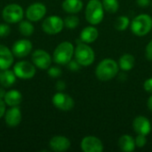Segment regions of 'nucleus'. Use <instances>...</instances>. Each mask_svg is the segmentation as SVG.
I'll list each match as a JSON object with an SVG mask.
<instances>
[{
    "label": "nucleus",
    "instance_id": "nucleus-1",
    "mask_svg": "<svg viewBox=\"0 0 152 152\" xmlns=\"http://www.w3.org/2000/svg\"><path fill=\"white\" fill-rule=\"evenodd\" d=\"M119 66L112 59H104L96 67L95 75L101 81H109L115 77L118 72Z\"/></svg>",
    "mask_w": 152,
    "mask_h": 152
},
{
    "label": "nucleus",
    "instance_id": "nucleus-2",
    "mask_svg": "<svg viewBox=\"0 0 152 152\" xmlns=\"http://www.w3.org/2000/svg\"><path fill=\"white\" fill-rule=\"evenodd\" d=\"M104 15V8L100 0H90L86 9V19L92 25L102 22Z\"/></svg>",
    "mask_w": 152,
    "mask_h": 152
},
{
    "label": "nucleus",
    "instance_id": "nucleus-3",
    "mask_svg": "<svg viewBox=\"0 0 152 152\" xmlns=\"http://www.w3.org/2000/svg\"><path fill=\"white\" fill-rule=\"evenodd\" d=\"M74 54V46L70 42H62L54 50L53 60L55 63L60 65L68 64Z\"/></svg>",
    "mask_w": 152,
    "mask_h": 152
},
{
    "label": "nucleus",
    "instance_id": "nucleus-4",
    "mask_svg": "<svg viewBox=\"0 0 152 152\" xmlns=\"http://www.w3.org/2000/svg\"><path fill=\"white\" fill-rule=\"evenodd\" d=\"M151 28L152 18L149 14H140L134 17L131 22V30L138 37H143L147 35Z\"/></svg>",
    "mask_w": 152,
    "mask_h": 152
},
{
    "label": "nucleus",
    "instance_id": "nucleus-5",
    "mask_svg": "<svg viewBox=\"0 0 152 152\" xmlns=\"http://www.w3.org/2000/svg\"><path fill=\"white\" fill-rule=\"evenodd\" d=\"M75 59L81 66H89L94 61V50L86 44H79L74 51Z\"/></svg>",
    "mask_w": 152,
    "mask_h": 152
},
{
    "label": "nucleus",
    "instance_id": "nucleus-6",
    "mask_svg": "<svg viewBox=\"0 0 152 152\" xmlns=\"http://www.w3.org/2000/svg\"><path fill=\"white\" fill-rule=\"evenodd\" d=\"M2 16L7 23H17L23 18V9L17 4H11L4 8Z\"/></svg>",
    "mask_w": 152,
    "mask_h": 152
},
{
    "label": "nucleus",
    "instance_id": "nucleus-7",
    "mask_svg": "<svg viewBox=\"0 0 152 152\" xmlns=\"http://www.w3.org/2000/svg\"><path fill=\"white\" fill-rule=\"evenodd\" d=\"M64 27V20L56 15H52L45 18L42 23L43 30L49 35H55L60 33Z\"/></svg>",
    "mask_w": 152,
    "mask_h": 152
},
{
    "label": "nucleus",
    "instance_id": "nucleus-8",
    "mask_svg": "<svg viewBox=\"0 0 152 152\" xmlns=\"http://www.w3.org/2000/svg\"><path fill=\"white\" fill-rule=\"evenodd\" d=\"M13 72L17 77L22 79L32 78L36 74V68L33 64L26 61L17 62L13 67Z\"/></svg>",
    "mask_w": 152,
    "mask_h": 152
},
{
    "label": "nucleus",
    "instance_id": "nucleus-9",
    "mask_svg": "<svg viewBox=\"0 0 152 152\" xmlns=\"http://www.w3.org/2000/svg\"><path fill=\"white\" fill-rule=\"evenodd\" d=\"M53 104L54 107L59 109L60 110L69 111L73 109L75 102L74 100L67 94L63 93H57L53 97Z\"/></svg>",
    "mask_w": 152,
    "mask_h": 152
},
{
    "label": "nucleus",
    "instance_id": "nucleus-10",
    "mask_svg": "<svg viewBox=\"0 0 152 152\" xmlns=\"http://www.w3.org/2000/svg\"><path fill=\"white\" fill-rule=\"evenodd\" d=\"M31 59L34 65L41 69H47L52 63V58L50 54L46 51L41 49L33 52Z\"/></svg>",
    "mask_w": 152,
    "mask_h": 152
},
{
    "label": "nucleus",
    "instance_id": "nucleus-11",
    "mask_svg": "<svg viewBox=\"0 0 152 152\" xmlns=\"http://www.w3.org/2000/svg\"><path fill=\"white\" fill-rule=\"evenodd\" d=\"M46 13V7L42 3H34L26 10V17L30 21L40 20Z\"/></svg>",
    "mask_w": 152,
    "mask_h": 152
},
{
    "label": "nucleus",
    "instance_id": "nucleus-12",
    "mask_svg": "<svg viewBox=\"0 0 152 152\" xmlns=\"http://www.w3.org/2000/svg\"><path fill=\"white\" fill-rule=\"evenodd\" d=\"M81 149L85 152H102L103 151V144L95 136H86L81 142Z\"/></svg>",
    "mask_w": 152,
    "mask_h": 152
},
{
    "label": "nucleus",
    "instance_id": "nucleus-13",
    "mask_svg": "<svg viewBox=\"0 0 152 152\" xmlns=\"http://www.w3.org/2000/svg\"><path fill=\"white\" fill-rule=\"evenodd\" d=\"M32 50V43L28 39H20L16 41L12 47V52L13 55L18 58H23L29 54Z\"/></svg>",
    "mask_w": 152,
    "mask_h": 152
},
{
    "label": "nucleus",
    "instance_id": "nucleus-14",
    "mask_svg": "<svg viewBox=\"0 0 152 152\" xmlns=\"http://www.w3.org/2000/svg\"><path fill=\"white\" fill-rule=\"evenodd\" d=\"M133 127L138 134L148 135L151 131V125L150 120L143 116H138L134 118L133 122Z\"/></svg>",
    "mask_w": 152,
    "mask_h": 152
},
{
    "label": "nucleus",
    "instance_id": "nucleus-15",
    "mask_svg": "<svg viewBox=\"0 0 152 152\" xmlns=\"http://www.w3.org/2000/svg\"><path fill=\"white\" fill-rule=\"evenodd\" d=\"M4 120L5 123L11 126H17L21 121V112L18 106H12L4 113Z\"/></svg>",
    "mask_w": 152,
    "mask_h": 152
},
{
    "label": "nucleus",
    "instance_id": "nucleus-16",
    "mask_svg": "<svg viewBox=\"0 0 152 152\" xmlns=\"http://www.w3.org/2000/svg\"><path fill=\"white\" fill-rule=\"evenodd\" d=\"M49 146L52 151L56 152L66 151L70 147V142L69 140L61 135H57L53 137L49 142Z\"/></svg>",
    "mask_w": 152,
    "mask_h": 152
},
{
    "label": "nucleus",
    "instance_id": "nucleus-17",
    "mask_svg": "<svg viewBox=\"0 0 152 152\" xmlns=\"http://www.w3.org/2000/svg\"><path fill=\"white\" fill-rule=\"evenodd\" d=\"M13 63L12 52L4 45H0V69H7Z\"/></svg>",
    "mask_w": 152,
    "mask_h": 152
},
{
    "label": "nucleus",
    "instance_id": "nucleus-18",
    "mask_svg": "<svg viewBox=\"0 0 152 152\" xmlns=\"http://www.w3.org/2000/svg\"><path fill=\"white\" fill-rule=\"evenodd\" d=\"M16 81V75L13 71L0 69V85L3 87H11Z\"/></svg>",
    "mask_w": 152,
    "mask_h": 152
},
{
    "label": "nucleus",
    "instance_id": "nucleus-19",
    "mask_svg": "<svg viewBox=\"0 0 152 152\" xmlns=\"http://www.w3.org/2000/svg\"><path fill=\"white\" fill-rule=\"evenodd\" d=\"M118 146L122 151L125 152L134 151L136 147L134 139L128 134H124L119 138Z\"/></svg>",
    "mask_w": 152,
    "mask_h": 152
},
{
    "label": "nucleus",
    "instance_id": "nucleus-20",
    "mask_svg": "<svg viewBox=\"0 0 152 152\" xmlns=\"http://www.w3.org/2000/svg\"><path fill=\"white\" fill-rule=\"evenodd\" d=\"M98 36H99V33H98L97 28L90 26V27L85 28L82 30V32L80 34V39H81V41H83L85 43L90 44V43L94 42L98 38Z\"/></svg>",
    "mask_w": 152,
    "mask_h": 152
},
{
    "label": "nucleus",
    "instance_id": "nucleus-21",
    "mask_svg": "<svg viewBox=\"0 0 152 152\" xmlns=\"http://www.w3.org/2000/svg\"><path fill=\"white\" fill-rule=\"evenodd\" d=\"M6 105L12 107L18 106L21 102V94L17 90H10L5 93V95L3 99Z\"/></svg>",
    "mask_w": 152,
    "mask_h": 152
},
{
    "label": "nucleus",
    "instance_id": "nucleus-22",
    "mask_svg": "<svg viewBox=\"0 0 152 152\" xmlns=\"http://www.w3.org/2000/svg\"><path fill=\"white\" fill-rule=\"evenodd\" d=\"M61 6L62 9L69 13H77L82 10L83 3L81 0H64Z\"/></svg>",
    "mask_w": 152,
    "mask_h": 152
},
{
    "label": "nucleus",
    "instance_id": "nucleus-23",
    "mask_svg": "<svg viewBox=\"0 0 152 152\" xmlns=\"http://www.w3.org/2000/svg\"><path fill=\"white\" fill-rule=\"evenodd\" d=\"M135 63V59L132 54L129 53H126L124 55H122L118 61V66L122 70L125 71H128L131 70Z\"/></svg>",
    "mask_w": 152,
    "mask_h": 152
},
{
    "label": "nucleus",
    "instance_id": "nucleus-24",
    "mask_svg": "<svg viewBox=\"0 0 152 152\" xmlns=\"http://www.w3.org/2000/svg\"><path fill=\"white\" fill-rule=\"evenodd\" d=\"M19 30L23 36L28 37L33 34L34 26L32 25L31 22H29L28 20H23V21H20L19 24Z\"/></svg>",
    "mask_w": 152,
    "mask_h": 152
},
{
    "label": "nucleus",
    "instance_id": "nucleus-25",
    "mask_svg": "<svg viewBox=\"0 0 152 152\" xmlns=\"http://www.w3.org/2000/svg\"><path fill=\"white\" fill-rule=\"evenodd\" d=\"M102 5L105 11L110 13H115L118 10V0H102Z\"/></svg>",
    "mask_w": 152,
    "mask_h": 152
},
{
    "label": "nucleus",
    "instance_id": "nucleus-26",
    "mask_svg": "<svg viewBox=\"0 0 152 152\" xmlns=\"http://www.w3.org/2000/svg\"><path fill=\"white\" fill-rule=\"evenodd\" d=\"M130 24V20L126 16H119L115 21V28L118 31H123L127 28Z\"/></svg>",
    "mask_w": 152,
    "mask_h": 152
},
{
    "label": "nucleus",
    "instance_id": "nucleus-27",
    "mask_svg": "<svg viewBox=\"0 0 152 152\" xmlns=\"http://www.w3.org/2000/svg\"><path fill=\"white\" fill-rule=\"evenodd\" d=\"M79 24V19L77 16L69 15L67 16L64 20V26L68 28H75Z\"/></svg>",
    "mask_w": 152,
    "mask_h": 152
},
{
    "label": "nucleus",
    "instance_id": "nucleus-28",
    "mask_svg": "<svg viewBox=\"0 0 152 152\" xmlns=\"http://www.w3.org/2000/svg\"><path fill=\"white\" fill-rule=\"evenodd\" d=\"M135 145L138 147V148H142L146 145L147 143V139H146V135H143V134H138L135 139Z\"/></svg>",
    "mask_w": 152,
    "mask_h": 152
},
{
    "label": "nucleus",
    "instance_id": "nucleus-29",
    "mask_svg": "<svg viewBox=\"0 0 152 152\" xmlns=\"http://www.w3.org/2000/svg\"><path fill=\"white\" fill-rule=\"evenodd\" d=\"M48 75L51 77H58L61 75V69L58 67H51L48 69Z\"/></svg>",
    "mask_w": 152,
    "mask_h": 152
},
{
    "label": "nucleus",
    "instance_id": "nucleus-30",
    "mask_svg": "<svg viewBox=\"0 0 152 152\" xmlns=\"http://www.w3.org/2000/svg\"><path fill=\"white\" fill-rule=\"evenodd\" d=\"M10 31H11V28L9 27V25L7 24H0V37H6L10 34Z\"/></svg>",
    "mask_w": 152,
    "mask_h": 152
},
{
    "label": "nucleus",
    "instance_id": "nucleus-31",
    "mask_svg": "<svg viewBox=\"0 0 152 152\" xmlns=\"http://www.w3.org/2000/svg\"><path fill=\"white\" fill-rule=\"evenodd\" d=\"M80 64L77 61H70L69 63H68V67L70 70H73V71H77L80 69Z\"/></svg>",
    "mask_w": 152,
    "mask_h": 152
},
{
    "label": "nucleus",
    "instance_id": "nucleus-32",
    "mask_svg": "<svg viewBox=\"0 0 152 152\" xmlns=\"http://www.w3.org/2000/svg\"><path fill=\"white\" fill-rule=\"evenodd\" d=\"M145 54H146V58L149 61H152V40L147 45V46H146Z\"/></svg>",
    "mask_w": 152,
    "mask_h": 152
},
{
    "label": "nucleus",
    "instance_id": "nucleus-33",
    "mask_svg": "<svg viewBox=\"0 0 152 152\" xmlns=\"http://www.w3.org/2000/svg\"><path fill=\"white\" fill-rule=\"evenodd\" d=\"M143 87H144V90L147 91L148 93H152V77L148 78V79L144 82Z\"/></svg>",
    "mask_w": 152,
    "mask_h": 152
},
{
    "label": "nucleus",
    "instance_id": "nucleus-34",
    "mask_svg": "<svg viewBox=\"0 0 152 152\" xmlns=\"http://www.w3.org/2000/svg\"><path fill=\"white\" fill-rule=\"evenodd\" d=\"M5 113V102L3 99L0 98V118L4 115Z\"/></svg>",
    "mask_w": 152,
    "mask_h": 152
},
{
    "label": "nucleus",
    "instance_id": "nucleus-35",
    "mask_svg": "<svg viewBox=\"0 0 152 152\" xmlns=\"http://www.w3.org/2000/svg\"><path fill=\"white\" fill-rule=\"evenodd\" d=\"M136 3L141 7H147L151 4V0H136Z\"/></svg>",
    "mask_w": 152,
    "mask_h": 152
},
{
    "label": "nucleus",
    "instance_id": "nucleus-36",
    "mask_svg": "<svg viewBox=\"0 0 152 152\" xmlns=\"http://www.w3.org/2000/svg\"><path fill=\"white\" fill-rule=\"evenodd\" d=\"M65 87H66V84H65L63 81L60 80V81H58V82L56 83V88H57V90L62 91V90L65 89Z\"/></svg>",
    "mask_w": 152,
    "mask_h": 152
},
{
    "label": "nucleus",
    "instance_id": "nucleus-37",
    "mask_svg": "<svg viewBox=\"0 0 152 152\" xmlns=\"http://www.w3.org/2000/svg\"><path fill=\"white\" fill-rule=\"evenodd\" d=\"M5 90L4 89V87L2 86V87H0V98L1 99H4V95H5Z\"/></svg>",
    "mask_w": 152,
    "mask_h": 152
},
{
    "label": "nucleus",
    "instance_id": "nucleus-38",
    "mask_svg": "<svg viewBox=\"0 0 152 152\" xmlns=\"http://www.w3.org/2000/svg\"><path fill=\"white\" fill-rule=\"evenodd\" d=\"M148 108L150 109V110L152 111V95L149 98V100H148Z\"/></svg>",
    "mask_w": 152,
    "mask_h": 152
}]
</instances>
